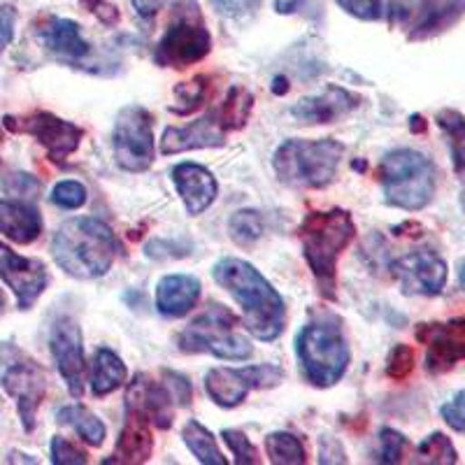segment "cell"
I'll return each instance as SVG.
<instances>
[{"label":"cell","mask_w":465,"mask_h":465,"mask_svg":"<svg viewBox=\"0 0 465 465\" xmlns=\"http://www.w3.org/2000/svg\"><path fill=\"white\" fill-rule=\"evenodd\" d=\"M212 275L222 289L240 302L244 328L254 338L272 342L284 333V301L254 265L242 259H222L214 265Z\"/></svg>","instance_id":"cell-1"},{"label":"cell","mask_w":465,"mask_h":465,"mask_svg":"<svg viewBox=\"0 0 465 465\" xmlns=\"http://www.w3.org/2000/svg\"><path fill=\"white\" fill-rule=\"evenodd\" d=\"M52 256L65 275L74 280H98L114 263L116 238L101 219L74 217L54 232Z\"/></svg>","instance_id":"cell-2"},{"label":"cell","mask_w":465,"mask_h":465,"mask_svg":"<svg viewBox=\"0 0 465 465\" xmlns=\"http://www.w3.org/2000/svg\"><path fill=\"white\" fill-rule=\"evenodd\" d=\"M356 226L351 214L344 210L307 212L298 228L302 242V254L312 270L319 291L326 298H335V277H338V259L351 244Z\"/></svg>","instance_id":"cell-3"},{"label":"cell","mask_w":465,"mask_h":465,"mask_svg":"<svg viewBox=\"0 0 465 465\" xmlns=\"http://www.w3.org/2000/svg\"><path fill=\"white\" fill-rule=\"evenodd\" d=\"M344 144L326 140H286L272 156L277 180L293 189H322L338 174Z\"/></svg>","instance_id":"cell-4"},{"label":"cell","mask_w":465,"mask_h":465,"mask_svg":"<svg viewBox=\"0 0 465 465\" xmlns=\"http://www.w3.org/2000/svg\"><path fill=\"white\" fill-rule=\"evenodd\" d=\"M380 182L389 205L419 212L433 201L438 189V168L417 149H393L381 159Z\"/></svg>","instance_id":"cell-5"},{"label":"cell","mask_w":465,"mask_h":465,"mask_svg":"<svg viewBox=\"0 0 465 465\" xmlns=\"http://www.w3.org/2000/svg\"><path fill=\"white\" fill-rule=\"evenodd\" d=\"M296 354L307 381L319 389L338 384L349 365V344L340 322L307 323L296 338Z\"/></svg>","instance_id":"cell-6"},{"label":"cell","mask_w":465,"mask_h":465,"mask_svg":"<svg viewBox=\"0 0 465 465\" xmlns=\"http://www.w3.org/2000/svg\"><path fill=\"white\" fill-rule=\"evenodd\" d=\"M238 317L223 305H210L198 314L177 338V347L186 354H212L223 361H244L254 347L235 331Z\"/></svg>","instance_id":"cell-7"},{"label":"cell","mask_w":465,"mask_h":465,"mask_svg":"<svg viewBox=\"0 0 465 465\" xmlns=\"http://www.w3.org/2000/svg\"><path fill=\"white\" fill-rule=\"evenodd\" d=\"M212 35L196 0H180L173 7L168 28L156 45L153 61L163 68H189L210 54Z\"/></svg>","instance_id":"cell-8"},{"label":"cell","mask_w":465,"mask_h":465,"mask_svg":"<svg viewBox=\"0 0 465 465\" xmlns=\"http://www.w3.org/2000/svg\"><path fill=\"white\" fill-rule=\"evenodd\" d=\"M112 149L116 165L126 173H144L153 163V124L144 107L128 105L119 112L112 133Z\"/></svg>","instance_id":"cell-9"},{"label":"cell","mask_w":465,"mask_h":465,"mask_svg":"<svg viewBox=\"0 0 465 465\" xmlns=\"http://www.w3.org/2000/svg\"><path fill=\"white\" fill-rule=\"evenodd\" d=\"M47 372L40 363L24 356L22 351L10 349V359L3 361V377L0 384L16 401V410L22 417L24 430L31 433L35 429L37 410L47 396Z\"/></svg>","instance_id":"cell-10"},{"label":"cell","mask_w":465,"mask_h":465,"mask_svg":"<svg viewBox=\"0 0 465 465\" xmlns=\"http://www.w3.org/2000/svg\"><path fill=\"white\" fill-rule=\"evenodd\" d=\"M284 372L277 365L261 363L247 368H212L205 375V391L219 407H238L256 389L280 384Z\"/></svg>","instance_id":"cell-11"},{"label":"cell","mask_w":465,"mask_h":465,"mask_svg":"<svg viewBox=\"0 0 465 465\" xmlns=\"http://www.w3.org/2000/svg\"><path fill=\"white\" fill-rule=\"evenodd\" d=\"M5 126L10 131L33 135L37 143L47 149L49 159L58 165H64L70 153L77 152L82 138H84V128L74 126L73 122H65V119H58L52 112H33V114L22 116V119L7 116Z\"/></svg>","instance_id":"cell-12"},{"label":"cell","mask_w":465,"mask_h":465,"mask_svg":"<svg viewBox=\"0 0 465 465\" xmlns=\"http://www.w3.org/2000/svg\"><path fill=\"white\" fill-rule=\"evenodd\" d=\"M49 349H52L54 363H56L61 377H64L70 396L82 398L86 386V359L80 323L68 317V314L58 317L52 323Z\"/></svg>","instance_id":"cell-13"},{"label":"cell","mask_w":465,"mask_h":465,"mask_svg":"<svg viewBox=\"0 0 465 465\" xmlns=\"http://www.w3.org/2000/svg\"><path fill=\"white\" fill-rule=\"evenodd\" d=\"M391 275L398 280L405 296H440L450 270L435 252L419 249L393 261Z\"/></svg>","instance_id":"cell-14"},{"label":"cell","mask_w":465,"mask_h":465,"mask_svg":"<svg viewBox=\"0 0 465 465\" xmlns=\"http://www.w3.org/2000/svg\"><path fill=\"white\" fill-rule=\"evenodd\" d=\"M417 340L426 344V371L430 375H444L465 361V319L419 323Z\"/></svg>","instance_id":"cell-15"},{"label":"cell","mask_w":465,"mask_h":465,"mask_svg":"<svg viewBox=\"0 0 465 465\" xmlns=\"http://www.w3.org/2000/svg\"><path fill=\"white\" fill-rule=\"evenodd\" d=\"M0 280L15 291L19 310H31L49 284L43 261L24 259L3 242H0Z\"/></svg>","instance_id":"cell-16"},{"label":"cell","mask_w":465,"mask_h":465,"mask_svg":"<svg viewBox=\"0 0 465 465\" xmlns=\"http://www.w3.org/2000/svg\"><path fill=\"white\" fill-rule=\"evenodd\" d=\"M174 398L165 381H153L147 375H138L128 386L126 410L143 414L156 429L168 430L174 419Z\"/></svg>","instance_id":"cell-17"},{"label":"cell","mask_w":465,"mask_h":465,"mask_svg":"<svg viewBox=\"0 0 465 465\" xmlns=\"http://www.w3.org/2000/svg\"><path fill=\"white\" fill-rule=\"evenodd\" d=\"M223 144H226V131L219 126L217 114H205L186 126L165 128L163 138H161V153L170 156V153L223 147Z\"/></svg>","instance_id":"cell-18"},{"label":"cell","mask_w":465,"mask_h":465,"mask_svg":"<svg viewBox=\"0 0 465 465\" xmlns=\"http://www.w3.org/2000/svg\"><path fill=\"white\" fill-rule=\"evenodd\" d=\"M361 105V98L342 86H328L319 95L302 98L291 107L293 119L301 124H331L340 116L354 112Z\"/></svg>","instance_id":"cell-19"},{"label":"cell","mask_w":465,"mask_h":465,"mask_svg":"<svg viewBox=\"0 0 465 465\" xmlns=\"http://www.w3.org/2000/svg\"><path fill=\"white\" fill-rule=\"evenodd\" d=\"M173 182L180 191L182 201L189 214H203L212 203L217 201L219 186L214 174L198 163H180L173 168Z\"/></svg>","instance_id":"cell-20"},{"label":"cell","mask_w":465,"mask_h":465,"mask_svg":"<svg viewBox=\"0 0 465 465\" xmlns=\"http://www.w3.org/2000/svg\"><path fill=\"white\" fill-rule=\"evenodd\" d=\"M152 450L153 440L152 430H149V419L133 412V410H126V421H124V429L119 433V440H116L114 454L103 460V463H147Z\"/></svg>","instance_id":"cell-21"},{"label":"cell","mask_w":465,"mask_h":465,"mask_svg":"<svg viewBox=\"0 0 465 465\" xmlns=\"http://www.w3.org/2000/svg\"><path fill=\"white\" fill-rule=\"evenodd\" d=\"M37 37L49 52L65 58V61H82L91 54V45L82 37L80 26L70 19L49 16L47 22L37 28Z\"/></svg>","instance_id":"cell-22"},{"label":"cell","mask_w":465,"mask_h":465,"mask_svg":"<svg viewBox=\"0 0 465 465\" xmlns=\"http://www.w3.org/2000/svg\"><path fill=\"white\" fill-rule=\"evenodd\" d=\"M201 298V282L193 275H168L156 289V310L163 317H184Z\"/></svg>","instance_id":"cell-23"},{"label":"cell","mask_w":465,"mask_h":465,"mask_svg":"<svg viewBox=\"0 0 465 465\" xmlns=\"http://www.w3.org/2000/svg\"><path fill=\"white\" fill-rule=\"evenodd\" d=\"M0 232L16 244H31L43 232V217L28 203L0 198Z\"/></svg>","instance_id":"cell-24"},{"label":"cell","mask_w":465,"mask_h":465,"mask_svg":"<svg viewBox=\"0 0 465 465\" xmlns=\"http://www.w3.org/2000/svg\"><path fill=\"white\" fill-rule=\"evenodd\" d=\"M465 16V0H429L423 15L410 31V40H430L440 33L450 31Z\"/></svg>","instance_id":"cell-25"},{"label":"cell","mask_w":465,"mask_h":465,"mask_svg":"<svg viewBox=\"0 0 465 465\" xmlns=\"http://www.w3.org/2000/svg\"><path fill=\"white\" fill-rule=\"evenodd\" d=\"M126 384V365L112 349H98L91 365V391L103 398Z\"/></svg>","instance_id":"cell-26"},{"label":"cell","mask_w":465,"mask_h":465,"mask_svg":"<svg viewBox=\"0 0 465 465\" xmlns=\"http://www.w3.org/2000/svg\"><path fill=\"white\" fill-rule=\"evenodd\" d=\"M56 421L61 426H70L91 447H101L105 442L107 429L101 419L95 417L84 405H65L56 412Z\"/></svg>","instance_id":"cell-27"},{"label":"cell","mask_w":465,"mask_h":465,"mask_svg":"<svg viewBox=\"0 0 465 465\" xmlns=\"http://www.w3.org/2000/svg\"><path fill=\"white\" fill-rule=\"evenodd\" d=\"M435 122H438L440 131L444 133V138L450 143L451 163H454L456 174L465 180V116L459 110L447 107V110L438 112Z\"/></svg>","instance_id":"cell-28"},{"label":"cell","mask_w":465,"mask_h":465,"mask_svg":"<svg viewBox=\"0 0 465 465\" xmlns=\"http://www.w3.org/2000/svg\"><path fill=\"white\" fill-rule=\"evenodd\" d=\"M252 110H254V95L249 94L244 86H232L217 112L219 126L223 131H240V128L247 126Z\"/></svg>","instance_id":"cell-29"},{"label":"cell","mask_w":465,"mask_h":465,"mask_svg":"<svg viewBox=\"0 0 465 465\" xmlns=\"http://www.w3.org/2000/svg\"><path fill=\"white\" fill-rule=\"evenodd\" d=\"M182 440L191 450V454L196 456L201 463L205 465H228V460L223 459L222 451L217 447V440L210 430L198 423L196 419H191V421L184 423V429H182Z\"/></svg>","instance_id":"cell-30"},{"label":"cell","mask_w":465,"mask_h":465,"mask_svg":"<svg viewBox=\"0 0 465 465\" xmlns=\"http://www.w3.org/2000/svg\"><path fill=\"white\" fill-rule=\"evenodd\" d=\"M270 463L275 465H302L307 460L305 447L301 440L291 433H270L265 438Z\"/></svg>","instance_id":"cell-31"},{"label":"cell","mask_w":465,"mask_h":465,"mask_svg":"<svg viewBox=\"0 0 465 465\" xmlns=\"http://www.w3.org/2000/svg\"><path fill=\"white\" fill-rule=\"evenodd\" d=\"M417 463L429 465H456L459 463V451L454 442L444 433H430L429 438L419 444Z\"/></svg>","instance_id":"cell-32"},{"label":"cell","mask_w":465,"mask_h":465,"mask_svg":"<svg viewBox=\"0 0 465 465\" xmlns=\"http://www.w3.org/2000/svg\"><path fill=\"white\" fill-rule=\"evenodd\" d=\"M228 232L240 244H252L263 235V219L256 210H240L228 219Z\"/></svg>","instance_id":"cell-33"},{"label":"cell","mask_w":465,"mask_h":465,"mask_svg":"<svg viewBox=\"0 0 465 465\" xmlns=\"http://www.w3.org/2000/svg\"><path fill=\"white\" fill-rule=\"evenodd\" d=\"M207 91H210V77H205V74H198V77H193V80L186 82V84L174 86V95H177V101H180L182 105H173L170 110H173L174 114H189V112L198 110V107L205 103Z\"/></svg>","instance_id":"cell-34"},{"label":"cell","mask_w":465,"mask_h":465,"mask_svg":"<svg viewBox=\"0 0 465 465\" xmlns=\"http://www.w3.org/2000/svg\"><path fill=\"white\" fill-rule=\"evenodd\" d=\"M414 363H417L414 349L410 344H396L389 351V359H386V375L396 381H405L407 377L412 375Z\"/></svg>","instance_id":"cell-35"},{"label":"cell","mask_w":465,"mask_h":465,"mask_svg":"<svg viewBox=\"0 0 465 465\" xmlns=\"http://www.w3.org/2000/svg\"><path fill=\"white\" fill-rule=\"evenodd\" d=\"M49 198H52L54 205L61 207V210H80L86 203V189L80 182L64 180L54 186L52 196Z\"/></svg>","instance_id":"cell-36"},{"label":"cell","mask_w":465,"mask_h":465,"mask_svg":"<svg viewBox=\"0 0 465 465\" xmlns=\"http://www.w3.org/2000/svg\"><path fill=\"white\" fill-rule=\"evenodd\" d=\"M429 0H389V22L391 26H410L419 22Z\"/></svg>","instance_id":"cell-37"},{"label":"cell","mask_w":465,"mask_h":465,"mask_svg":"<svg viewBox=\"0 0 465 465\" xmlns=\"http://www.w3.org/2000/svg\"><path fill=\"white\" fill-rule=\"evenodd\" d=\"M223 442L228 444V450L235 456V463L238 465H256L259 463V454H256V447L249 442L247 435L242 430H232L226 429L222 430Z\"/></svg>","instance_id":"cell-38"},{"label":"cell","mask_w":465,"mask_h":465,"mask_svg":"<svg viewBox=\"0 0 465 465\" xmlns=\"http://www.w3.org/2000/svg\"><path fill=\"white\" fill-rule=\"evenodd\" d=\"M407 450V438L393 429L380 430V460L381 463H401Z\"/></svg>","instance_id":"cell-39"},{"label":"cell","mask_w":465,"mask_h":465,"mask_svg":"<svg viewBox=\"0 0 465 465\" xmlns=\"http://www.w3.org/2000/svg\"><path fill=\"white\" fill-rule=\"evenodd\" d=\"M52 463L54 465H84L89 463V456H86V451L80 450L74 442L56 435V438L52 440Z\"/></svg>","instance_id":"cell-40"},{"label":"cell","mask_w":465,"mask_h":465,"mask_svg":"<svg viewBox=\"0 0 465 465\" xmlns=\"http://www.w3.org/2000/svg\"><path fill=\"white\" fill-rule=\"evenodd\" d=\"M440 414L450 429H454L456 433H465V391H459L450 402H444L440 407Z\"/></svg>","instance_id":"cell-41"},{"label":"cell","mask_w":465,"mask_h":465,"mask_svg":"<svg viewBox=\"0 0 465 465\" xmlns=\"http://www.w3.org/2000/svg\"><path fill=\"white\" fill-rule=\"evenodd\" d=\"M338 5L363 22H377L381 16V0H338Z\"/></svg>","instance_id":"cell-42"},{"label":"cell","mask_w":465,"mask_h":465,"mask_svg":"<svg viewBox=\"0 0 465 465\" xmlns=\"http://www.w3.org/2000/svg\"><path fill=\"white\" fill-rule=\"evenodd\" d=\"M3 186H5L7 193L19 198H33L40 193V182H37L35 177H31V174H24V173L10 174V177L3 182Z\"/></svg>","instance_id":"cell-43"},{"label":"cell","mask_w":465,"mask_h":465,"mask_svg":"<svg viewBox=\"0 0 465 465\" xmlns=\"http://www.w3.org/2000/svg\"><path fill=\"white\" fill-rule=\"evenodd\" d=\"M163 380L168 384L170 393H173L174 402L182 407H186L191 402V384L184 375H177V372L163 371Z\"/></svg>","instance_id":"cell-44"},{"label":"cell","mask_w":465,"mask_h":465,"mask_svg":"<svg viewBox=\"0 0 465 465\" xmlns=\"http://www.w3.org/2000/svg\"><path fill=\"white\" fill-rule=\"evenodd\" d=\"M261 0H212V5L217 7L226 16H242L247 12L256 10Z\"/></svg>","instance_id":"cell-45"},{"label":"cell","mask_w":465,"mask_h":465,"mask_svg":"<svg viewBox=\"0 0 465 465\" xmlns=\"http://www.w3.org/2000/svg\"><path fill=\"white\" fill-rule=\"evenodd\" d=\"M82 5L89 12H94L107 26H114L119 22V10L114 5H110V3H105V0H82Z\"/></svg>","instance_id":"cell-46"},{"label":"cell","mask_w":465,"mask_h":465,"mask_svg":"<svg viewBox=\"0 0 465 465\" xmlns=\"http://www.w3.org/2000/svg\"><path fill=\"white\" fill-rule=\"evenodd\" d=\"M15 10H10V7H0V54L5 52L7 45H10L12 37H15Z\"/></svg>","instance_id":"cell-47"},{"label":"cell","mask_w":465,"mask_h":465,"mask_svg":"<svg viewBox=\"0 0 465 465\" xmlns=\"http://www.w3.org/2000/svg\"><path fill=\"white\" fill-rule=\"evenodd\" d=\"M133 5H135V10H138L140 16H144V19H152L156 12L161 10V7L168 3V0H131Z\"/></svg>","instance_id":"cell-48"},{"label":"cell","mask_w":465,"mask_h":465,"mask_svg":"<svg viewBox=\"0 0 465 465\" xmlns=\"http://www.w3.org/2000/svg\"><path fill=\"white\" fill-rule=\"evenodd\" d=\"M302 0H275V12L277 15H293L301 7Z\"/></svg>","instance_id":"cell-49"},{"label":"cell","mask_w":465,"mask_h":465,"mask_svg":"<svg viewBox=\"0 0 465 465\" xmlns=\"http://www.w3.org/2000/svg\"><path fill=\"white\" fill-rule=\"evenodd\" d=\"M272 91H275V94H280V95H284L286 91H289V84H286V77H277L275 80V84H272Z\"/></svg>","instance_id":"cell-50"},{"label":"cell","mask_w":465,"mask_h":465,"mask_svg":"<svg viewBox=\"0 0 465 465\" xmlns=\"http://www.w3.org/2000/svg\"><path fill=\"white\" fill-rule=\"evenodd\" d=\"M412 131L414 133H423V131H426V122H423V116H419V114L412 116Z\"/></svg>","instance_id":"cell-51"},{"label":"cell","mask_w":465,"mask_h":465,"mask_svg":"<svg viewBox=\"0 0 465 465\" xmlns=\"http://www.w3.org/2000/svg\"><path fill=\"white\" fill-rule=\"evenodd\" d=\"M459 282H460V286H463V291H465V263L460 265V272H459Z\"/></svg>","instance_id":"cell-52"},{"label":"cell","mask_w":465,"mask_h":465,"mask_svg":"<svg viewBox=\"0 0 465 465\" xmlns=\"http://www.w3.org/2000/svg\"><path fill=\"white\" fill-rule=\"evenodd\" d=\"M5 307V296H3V291H0V310Z\"/></svg>","instance_id":"cell-53"},{"label":"cell","mask_w":465,"mask_h":465,"mask_svg":"<svg viewBox=\"0 0 465 465\" xmlns=\"http://www.w3.org/2000/svg\"><path fill=\"white\" fill-rule=\"evenodd\" d=\"M463 207H465V191H463Z\"/></svg>","instance_id":"cell-54"}]
</instances>
